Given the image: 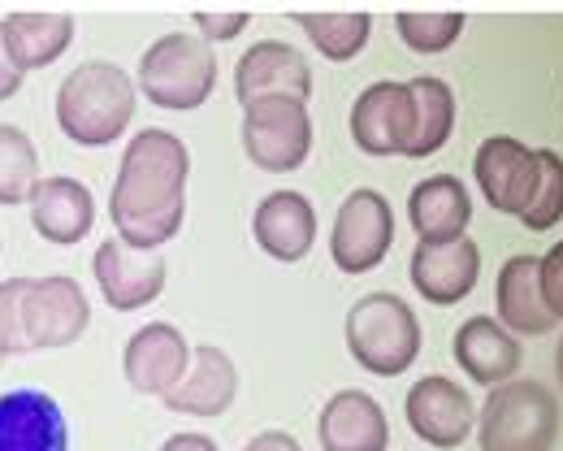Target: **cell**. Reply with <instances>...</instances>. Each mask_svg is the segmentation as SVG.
I'll return each instance as SVG.
<instances>
[{"instance_id": "27", "label": "cell", "mask_w": 563, "mask_h": 451, "mask_svg": "<svg viewBox=\"0 0 563 451\" xmlns=\"http://www.w3.org/2000/svg\"><path fill=\"white\" fill-rule=\"evenodd\" d=\"M35 183H40L35 144L18 127L0 122V205H26Z\"/></svg>"}, {"instance_id": "29", "label": "cell", "mask_w": 563, "mask_h": 451, "mask_svg": "<svg viewBox=\"0 0 563 451\" xmlns=\"http://www.w3.org/2000/svg\"><path fill=\"white\" fill-rule=\"evenodd\" d=\"M538 161H542V183H538L529 209L520 213V222L542 234V230H551V226L563 222V156L551 148H542Z\"/></svg>"}, {"instance_id": "12", "label": "cell", "mask_w": 563, "mask_h": 451, "mask_svg": "<svg viewBox=\"0 0 563 451\" xmlns=\"http://www.w3.org/2000/svg\"><path fill=\"white\" fill-rule=\"evenodd\" d=\"M404 413H408L412 435L424 439L429 448H442V451L460 448V443L473 435V426H477L473 395H468L460 382H451V377H442V374L421 377V382L408 391Z\"/></svg>"}, {"instance_id": "31", "label": "cell", "mask_w": 563, "mask_h": 451, "mask_svg": "<svg viewBox=\"0 0 563 451\" xmlns=\"http://www.w3.org/2000/svg\"><path fill=\"white\" fill-rule=\"evenodd\" d=\"M542 296H547V308L563 321V243L542 256Z\"/></svg>"}, {"instance_id": "34", "label": "cell", "mask_w": 563, "mask_h": 451, "mask_svg": "<svg viewBox=\"0 0 563 451\" xmlns=\"http://www.w3.org/2000/svg\"><path fill=\"white\" fill-rule=\"evenodd\" d=\"M243 451H303V448L290 435H282V430H265V435H256Z\"/></svg>"}, {"instance_id": "16", "label": "cell", "mask_w": 563, "mask_h": 451, "mask_svg": "<svg viewBox=\"0 0 563 451\" xmlns=\"http://www.w3.org/2000/svg\"><path fill=\"white\" fill-rule=\"evenodd\" d=\"M482 274V252L468 234L442 239V243H417L408 278L429 304H460Z\"/></svg>"}, {"instance_id": "6", "label": "cell", "mask_w": 563, "mask_h": 451, "mask_svg": "<svg viewBox=\"0 0 563 451\" xmlns=\"http://www.w3.org/2000/svg\"><path fill=\"white\" fill-rule=\"evenodd\" d=\"M243 152L265 174H290L312 152V118L299 100H261L243 109Z\"/></svg>"}, {"instance_id": "24", "label": "cell", "mask_w": 563, "mask_h": 451, "mask_svg": "<svg viewBox=\"0 0 563 451\" xmlns=\"http://www.w3.org/2000/svg\"><path fill=\"white\" fill-rule=\"evenodd\" d=\"M0 26H4V48L22 75L53 66L74 40L70 13H9Z\"/></svg>"}, {"instance_id": "14", "label": "cell", "mask_w": 563, "mask_h": 451, "mask_svg": "<svg viewBox=\"0 0 563 451\" xmlns=\"http://www.w3.org/2000/svg\"><path fill=\"white\" fill-rule=\"evenodd\" d=\"M191 343L183 339L178 326L169 321H147L143 330L131 334L126 352H122V370H126V382L140 391V395H169L183 374L191 370Z\"/></svg>"}, {"instance_id": "17", "label": "cell", "mask_w": 563, "mask_h": 451, "mask_svg": "<svg viewBox=\"0 0 563 451\" xmlns=\"http://www.w3.org/2000/svg\"><path fill=\"white\" fill-rule=\"evenodd\" d=\"M494 308L511 334L538 339V334H551L560 326V317L547 308V296H542V256H511L498 270Z\"/></svg>"}, {"instance_id": "30", "label": "cell", "mask_w": 563, "mask_h": 451, "mask_svg": "<svg viewBox=\"0 0 563 451\" xmlns=\"http://www.w3.org/2000/svg\"><path fill=\"white\" fill-rule=\"evenodd\" d=\"M26 287H31V278H9V283H0V352H4V356H22V352H31L26 317H22Z\"/></svg>"}, {"instance_id": "35", "label": "cell", "mask_w": 563, "mask_h": 451, "mask_svg": "<svg viewBox=\"0 0 563 451\" xmlns=\"http://www.w3.org/2000/svg\"><path fill=\"white\" fill-rule=\"evenodd\" d=\"M161 451H217V443L209 435H174V439H165Z\"/></svg>"}, {"instance_id": "10", "label": "cell", "mask_w": 563, "mask_h": 451, "mask_svg": "<svg viewBox=\"0 0 563 451\" xmlns=\"http://www.w3.org/2000/svg\"><path fill=\"white\" fill-rule=\"evenodd\" d=\"M22 317H26L31 352H57V348H70L74 339L87 330L91 304H87L82 287L74 278L53 274V278H31L26 300H22Z\"/></svg>"}, {"instance_id": "11", "label": "cell", "mask_w": 563, "mask_h": 451, "mask_svg": "<svg viewBox=\"0 0 563 451\" xmlns=\"http://www.w3.org/2000/svg\"><path fill=\"white\" fill-rule=\"evenodd\" d=\"M417 131V105L408 82H373L355 96L352 140L368 156H404Z\"/></svg>"}, {"instance_id": "22", "label": "cell", "mask_w": 563, "mask_h": 451, "mask_svg": "<svg viewBox=\"0 0 563 451\" xmlns=\"http://www.w3.org/2000/svg\"><path fill=\"white\" fill-rule=\"evenodd\" d=\"M252 234L261 243L265 256L274 261H303L317 243V213L308 205V196L299 191H274L261 200L256 218H252Z\"/></svg>"}, {"instance_id": "5", "label": "cell", "mask_w": 563, "mask_h": 451, "mask_svg": "<svg viewBox=\"0 0 563 451\" xmlns=\"http://www.w3.org/2000/svg\"><path fill=\"white\" fill-rule=\"evenodd\" d=\"M147 105L156 109H200L217 87V57H212L209 40L200 35H161L156 44H147L140 57V78H135Z\"/></svg>"}, {"instance_id": "28", "label": "cell", "mask_w": 563, "mask_h": 451, "mask_svg": "<svg viewBox=\"0 0 563 451\" xmlns=\"http://www.w3.org/2000/svg\"><path fill=\"white\" fill-rule=\"evenodd\" d=\"M395 31L412 53H424V57L446 53L464 31V13H412V9H404L395 18Z\"/></svg>"}, {"instance_id": "8", "label": "cell", "mask_w": 563, "mask_h": 451, "mask_svg": "<svg viewBox=\"0 0 563 451\" xmlns=\"http://www.w3.org/2000/svg\"><path fill=\"white\" fill-rule=\"evenodd\" d=\"M234 96H239L243 109H252L261 100H299V105H308L312 66H308V57L299 48H290L282 40H261L234 66Z\"/></svg>"}, {"instance_id": "25", "label": "cell", "mask_w": 563, "mask_h": 451, "mask_svg": "<svg viewBox=\"0 0 563 451\" xmlns=\"http://www.w3.org/2000/svg\"><path fill=\"white\" fill-rule=\"evenodd\" d=\"M408 91L417 105V131H412V144L404 156H433L455 131V91L433 75L412 78Z\"/></svg>"}, {"instance_id": "18", "label": "cell", "mask_w": 563, "mask_h": 451, "mask_svg": "<svg viewBox=\"0 0 563 451\" xmlns=\"http://www.w3.org/2000/svg\"><path fill=\"white\" fill-rule=\"evenodd\" d=\"M321 451H386L390 448V421L382 404L364 391H339L325 399L317 417Z\"/></svg>"}, {"instance_id": "9", "label": "cell", "mask_w": 563, "mask_h": 451, "mask_svg": "<svg viewBox=\"0 0 563 451\" xmlns=\"http://www.w3.org/2000/svg\"><path fill=\"white\" fill-rule=\"evenodd\" d=\"M473 174H477V187L486 196L494 213H525L538 183H542V161L538 152L511 135H490L482 148H477V161H473Z\"/></svg>"}, {"instance_id": "7", "label": "cell", "mask_w": 563, "mask_h": 451, "mask_svg": "<svg viewBox=\"0 0 563 451\" xmlns=\"http://www.w3.org/2000/svg\"><path fill=\"white\" fill-rule=\"evenodd\" d=\"M395 243V213L390 200L373 187H355L339 205L334 230H330V256L343 274H368L386 261Z\"/></svg>"}, {"instance_id": "23", "label": "cell", "mask_w": 563, "mask_h": 451, "mask_svg": "<svg viewBox=\"0 0 563 451\" xmlns=\"http://www.w3.org/2000/svg\"><path fill=\"white\" fill-rule=\"evenodd\" d=\"M408 222L417 230L421 243H442L460 239L473 222V200L455 174H433L412 187L408 196Z\"/></svg>"}, {"instance_id": "4", "label": "cell", "mask_w": 563, "mask_h": 451, "mask_svg": "<svg viewBox=\"0 0 563 451\" xmlns=\"http://www.w3.org/2000/svg\"><path fill=\"white\" fill-rule=\"evenodd\" d=\"M347 348L355 365L377 377H399L421 356V321L408 300L390 292H373L352 304L347 312Z\"/></svg>"}, {"instance_id": "1", "label": "cell", "mask_w": 563, "mask_h": 451, "mask_svg": "<svg viewBox=\"0 0 563 451\" xmlns=\"http://www.w3.org/2000/svg\"><path fill=\"white\" fill-rule=\"evenodd\" d=\"M187 174H191V152L174 131L161 127L140 131L122 152L109 191L118 239L140 252H161V243H169L187 218Z\"/></svg>"}, {"instance_id": "19", "label": "cell", "mask_w": 563, "mask_h": 451, "mask_svg": "<svg viewBox=\"0 0 563 451\" xmlns=\"http://www.w3.org/2000/svg\"><path fill=\"white\" fill-rule=\"evenodd\" d=\"M234 391H239L234 361L221 348L200 343L191 352V370L165 395V408L178 413V417H205V421H212V417H221L234 404Z\"/></svg>"}, {"instance_id": "26", "label": "cell", "mask_w": 563, "mask_h": 451, "mask_svg": "<svg viewBox=\"0 0 563 451\" xmlns=\"http://www.w3.org/2000/svg\"><path fill=\"white\" fill-rule=\"evenodd\" d=\"M295 26L330 62H352L355 53H364V44L373 35V18L368 13H295Z\"/></svg>"}, {"instance_id": "37", "label": "cell", "mask_w": 563, "mask_h": 451, "mask_svg": "<svg viewBox=\"0 0 563 451\" xmlns=\"http://www.w3.org/2000/svg\"><path fill=\"white\" fill-rule=\"evenodd\" d=\"M0 361H4V352H0Z\"/></svg>"}, {"instance_id": "32", "label": "cell", "mask_w": 563, "mask_h": 451, "mask_svg": "<svg viewBox=\"0 0 563 451\" xmlns=\"http://www.w3.org/2000/svg\"><path fill=\"white\" fill-rule=\"evenodd\" d=\"M247 13H196V31H200V40H234V35H243L247 31Z\"/></svg>"}, {"instance_id": "15", "label": "cell", "mask_w": 563, "mask_h": 451, "mask_svg": "<svg viewBox=\"0 0 563 451\" xmlns=\"http://www.w3.org/2000/svg\"><path fill=\"white\" fill-rule=\"evenodd\" d=\"M0 451H70V426L48 391L18 386L0 395Z\"/></svg>"}, {"instance_id": "20", "label": "cell", "mask_w": 563, "mask_h": 451, "mask_svg": "<svg viewBox=\"0 0 563 451\" xmlns=\"http://www.w3.org/2000/svg\"><path fill=\"white\" fill-rule=\"evenodd\" d=\"M26 205H31V226L44 243L70 248L78 239H87V230L96 222L91 187L78 178H40Z\"/></svg>"}, {"instance_id": "13", "label": "cell", "mask_w": 563, "mask_h": 451, "mask_svg": "<svg viewBox=\"0 0 563 451\" xmlns=\"http://www.w3.org/2000/svg\"><path fill=\"white\" fill-rule=\"evenodd\" d=\"M91 270H96L100 296L113 312H135V308L152 304L165 292V256L161 252H140V248L122 243L118 234L96 248Z\"/></svg>"}, {"instance_id": "2", "label": "cell", "mask_w": 563, "mask_h": 451, "mask_svg": "<svg viewBox=\"0 0 563 451\" xmlns=\"http://www.w3.org/2000/svg\"><path fill=\"white\" fill-rule=\"evenodd\" d=\"M135 82L113 62H87L57 87V122L78 148L113 144L135 118Z\"/></svg>"}, {"instance_id": "21", "label": "cell", "mask_w": 563, "mask_h": 451, "mask_svg": "<svg viewBox=\"0 0 563 451\" xmlns=\"http://www.w3.org/2000/svg\"><path fill=\"white\" fill-rule=\"evenodd\" d=\"M451 356L464 374L482 386H498V382H511L520 370V343L516 334L498 321V317H468L460 330H455V343H451Z\"/></svg>"}, {"instance_id": "3", "label": "cell", "mask_w": 563, "mask_h": 451, "mask_svg": "<svg viewBox=\"0 0 563 451\" xmlns=\"http://www.w3.org/2000/svg\"><path fill=\"white\" fill-rule=\"evenodd\" d=\"M560 439V395L547 382H498L477 413L482 451H551Z\"/></svg>"}, {"instance_id": "33", "label": "cell", "mask_w": 563, "mask_h": 451, "mask_svg": "<svg viewBox=\"0 0 563 451\" xmlns=\"http://www.w3.org/2000/svg\"><path fill=\"white\" fill-rule=\"evenodd\" d=\"M22 70H18V62L9 57V48H4V26H0V100H9L18 87H22Z\"/></svg>"}, {"instance_id": "36", "label": "cell", "mask_w": 563, "mask_h": 451, "mask_svg": "<svg viewBox=\"0 0 563 451\" xmlns=\"http://www.w3.org/2000/svg\"><path fill=\"white\" fill-rule=\"evenodd\" d=\"M555 374H560V382H563V343H560V352H555Z\"/></svg>"}]
</instances>
